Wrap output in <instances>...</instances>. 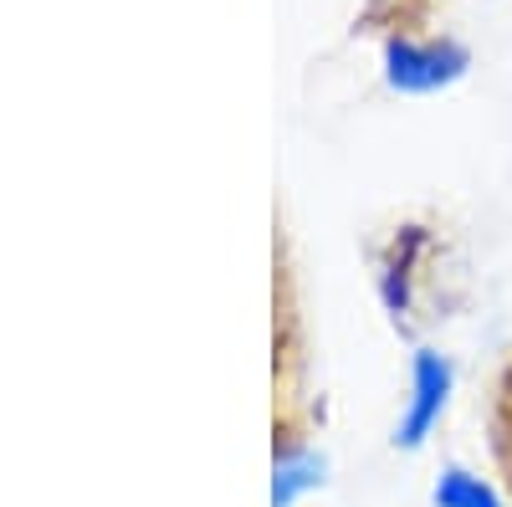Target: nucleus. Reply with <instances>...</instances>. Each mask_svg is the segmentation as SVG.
Instances as JSON below:
<instances>
[{
	"label": "nucleus",
	"instance_id": "nucleus-1",
	"mask_svg": "<svg viewBox=\"0 0 512 507\" xmlns=\"http://www.w3.org/2000/svg\"><path fill=\"white\" fill-rule=\"evenodd\" d=\"M461 67H466V57L456 47H410V41L390 47V82L405 93H431L441 82H451Z\"/></svg>",
	"mask_w": 512,
	"mask_h": 507
},
{
	"label": "nucleus",
	"instance_id": "nucleus-2",
	"mask_svg": "<svg viewBox=\"0 0 512 507\" xmlns=\"http://www.w3.org/2000/svg\"><path fill=\"white\" fill-rule=\"evenodd\" d=\"M446 390H451V369H446V359L420 354V364H415V410H410L405 436H400L405 446L425 441V431L436 426V415H441V405H446Z\"/></svg>",
	"mask_w": 512,
	"mask_h": 507
},
{
	"label": "nucleus",
	"instance_id": "nucleus-3",
	"mask_svg": "<svg viewBox=\"0 0 512 507\" xmlns=\"http://www.w3.org/2000/svg\"><path fill=\"white\" fill-rule=\"evenodd\" d=\"M436 502L441 507H502L477 477H466V472H446V482L436 487Z\"/></svg>",
	"mask_w": 512,
	"mask_h": 507
}]
</instances>
